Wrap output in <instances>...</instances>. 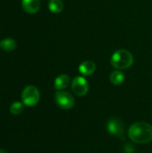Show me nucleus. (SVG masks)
Instances as JSON below:
<instances>
[{"mask_svg":"<svg viewBox=\"0 0 152 153\" xmlns=\"http://www.w3.org/2000/svg\"><path fill=\"white\" fill-rule=\"evenodd\" d=\"M64 8V3L62 0H49L48 9L53 13H59Z\"/></svg>","mask_w":152,"mask_h":153,"instance_id":"obj_12","label":"nucleus"},{"mask_svg":"<svg viewBox=\"0 0 152 153\" xmlns=\"http://www.w3.org/2000/svg\"><path fill=\"white\" fill-rule=\"evenodd\" d=\"M128 135L134 143H148L152 140V126L145 122L134 123L130 126Z\"/></svg>","mask_w":152,"mask_h":153,"instance_id":"obj_1","label":"nucleus"},{"mask_svg":"<svg viewBox=\"0 0 152 153\" xmlns=\"http://www.w3.org/2000/svg\"><path fill=\"white\" fill-rule=\"evenodd\" d=\"M109 78H110V82L114 85H120L125 81V74H124V73L122 71L116 70V71H113L110 74Z\"/></svg>","mask_w":152,"mask_h":153,"instance_id":"obj_10","label":"nucleus"},{"mask_svg":"<svg viewBox=\"0 0 152 153\" xmlns=\"http://www.w3.org/2000/svg\"><path fill=\"white\" fill-rule=\"evenodd\" d=\"M0 153H7V152H6L5 151H4V150H1V149H0Z\"/></svg>","mask_w":152,"mask_h":153,"instance_id":"obj_14","label":"nucleus"},{"mask_svg":"<svg viewBox=\"0 0 152 153\" xmlns=\"http://www.w3.org/2000/svg\"><path fill=\"white\" fill-rule=\"evenodd\" d=\"M40 99V94L37 87L33 85H29L25 87L22 92V103L27 107L36 106Z\"/></svg>","mask_w":152,"mask_h":153,"instance_id":"obj_3","label":"nucleus"},{"mask_svg":"<svg viewBox=\"0 0 152 153\" xmlns=\"http://www.w3.org/2000/svg\"><path fill=\"white\" fill-rule=\"evenodd\" d=\"M22 6L26 13L30 14H34L40 8V1L39 0H22Z\"/></svg>","mask_w":152,"mask_h":153,"instance_id":"obj_7","label":"nucleus"},{"mask_svg":"<svg viewBox=\"0 0 152 153\" xmlns=\"http://www.w3.org/2000/svg\"><path fill=\"white\" fill-rule=\"evenodd\" d=\"M72 90L73 93L77 96L82 97L89 91V82L82 76H76L73 79L71 83Z\"/></svg>","mask_w":152,"mask_h":153,"instance_id":"obj_5","label":"nucleus"},{"mask_svg":"<svg viewBox=\"0 0 152 153\" xmlns=\"http://www.w3.org/2000/svg\"><path fill=\"white\" fill-rule=\"evenodd\" d=\"M107 130L109 134L119 137V138H124L125 134V126L121 120L118 118H110L107 124Z\"/></svg>","mask_w":152,"mask_h":153,"instance_id":"obj_6","label":"nucleus"},{"mask_svg":"<svg viewBox=\"0 0 152 153\" xmlns=\"http://www.w3.org/2000/svg\"><path fill=\"white\" fill-rule=\"evenodd\" d=\"M23 103L15 101L10 106V112L13 115H19L23 111Z\"/></svg>","mask_w":152,"mask_h":153,"instance_id":"obj_13","label":"nucleus"},{"mask_svg":"<svg viewBox=\"0 0 152 153\" xmlns=\"http://www.w3.org/2000/svg\"><path fill=\"white\" fill-rule=\"evenodd\" d=\"M17 47L16 41L13 39H4L3 40L0 41V48L6 51V52H10V51H13Z\"/></svg>","mask_w":152,"mask_h":153,"instance_id":"obj_11","label":"nucleus"},{"mask_svg":"<svg viewBox=\"0 0 152 153\" xmlns=\"http://www.w3.org/2000/svg\"><path fill=\"white\" fill-rule=\"evenodd\" d=\"M70 83V78L67 74H61L59 76H57L54 82V86L55 89L57 91H62L65 88L68 87Z\"/></svg>","mask_w":152,"mask_h":153,"instance_id":"obj_9","label":"nucleus"},{"mask_svg":"<svg viewBox=\"0 0 152 153\" xmlns=\"http://www.w3.org/2000/svg\"><path fill=\"white\" fill-rule=\"evenodd\" d=\"M133 54L126 49H118L111 56L110 63L113 67L117 70H125L129 68L133 64Z\"/></svg>","mask_w":152,"mask_h":153,"instance_id":"obj_2","label":"nucleus"},{"mask_svg":"<svg viewBox=\"0 0 152 153\" xmlns=\"http://www.w3.org/2000/svg\"><path fill=\"white\" fill-rule=\"evenodd\" d=\"M55 101L62 109H70L74 106V98L70 92L65 91H57L56 92Z\"/></svg>","mask_w":152,"mask_h":153,"instance_id":"obj_4","label":"nucleus"},{"mask_svg":"<svg viewBox=\"0 0 152 153\" xmlns=\"http://www.w3.org/2000/svg\"><path fill=\"white\" fill-rule=\"evenodd\" d=\"M79 72L83 76L91 75L96 70V65L92 61H84L79 65Z\"/></svg>","mask_w":152,"mask_h":153,"instance_id":"obj_8","label":"nucleus"}]
</instances>
